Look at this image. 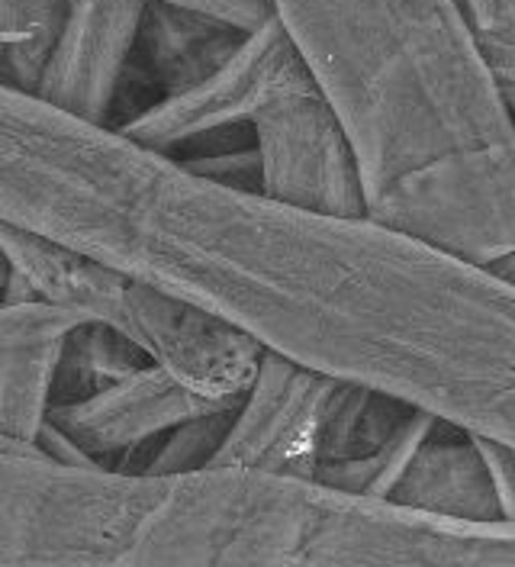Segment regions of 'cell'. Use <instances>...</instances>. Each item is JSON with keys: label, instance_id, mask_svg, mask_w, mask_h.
I'll use <instances>...</instances> for the list:
<instances>
[{"label": "cell", "instance_id": "cell-7", "mask_svg": "<svg viewBox=\"0 0 515 567\" xmlns=\"http://www.w3.org/2000/svg\"><path fill=\"white\" fill-rule=\"evenodd\" d=\"M336 384L322 371L261 352L251 384L233 406L213 467H245L312 484Z\"/></svg>", "mask_w": 515, "mask_h": 567}, {"label": "cell", "instance_id": "cell-14", "mask_svg": "<svg viewBox=\"0 0 515 567\" xmlns=\"http://www.w3.org/2000/svg\"><path fill=\"white\" fill-rule=\"evenodd\" d=\"M442 420L412 410L403 423L396 425V432L380 445L378 452L364 455L358 461H342V464H326L316 471L312 484L339 491V494H358V496H390V491L396 487V481L403 477L406 464L412 455L419 452V445L439 429Z\"/></svg>", "mask_w": 515, "mask_h": 567}, {"label": "cell", "instance_id": "cell-15", "mask_svg": "<svg viewBox=\"0 0 515 567\" xmlns=\"http://www.w3.org/2000/svg\"><path fill=\"white\" fill-rule=\"evenodd\" d=\"M233 406L194 416V420L172 429L168 435H162L155 452L145 458V464L136 467L138 474H190V471L213 467V458H216L223 435L229 429Z\"/></svg>", "mask_w": 515, "mask_h": 567}, {"label": "cell", "instance_id": "cell-8", "mask_svg": "<svg viewBox=\"0 0 515 567\" xmlns=\"http://www.w3.org/2000/svg\"><path fill=\"white\" fill-rule=\"evenodd\" d=\"M223 410L200 393L184 388L158 364H142L126 378H116L84 396L49 406L52 425L78 458L101 467H126L181 423Z\"/></svg>", "mask_w": 515, "mask_h": 567}, {"label": "cell", "instance_id": "cell-6", "mask_svg": "<svg viewBox=\"0 0 515 567\" xmlns=\"http://www.w3.org/2000/svg\"><path fill=\"white\" fill-rule=\"evenodd\" d=\"M297 65H303V59L275 17H268L255 30H245L236 49L200 81L158 97L116 130L165 155H177L209 136L248 133L258 101Z\"/></svg>", "mask_w": 515, "mask_h": 567}, {"label": "cell", "instance_id": "cell-5", "mask_svg": "<svg viewBox=\"0 0 515 567\" xmlns=\"http://www.w3.org/2000/svg\"><path fill=\"white\" fill-rule=\"evenodd\" d=\"M248 140L261 197L319 216H364L354 148L307 65L287 71L258 101Z\"/></svg>", "mask_w": 515, "mask_h": 567}, {"label": "cell", "instance_id": "cell-2", "mask_svg": "<svg viewBox=\"0 0 515 567\" xmlns=\"http://www.w3.org/2000/svg\"><path fill=\"white\" fill-rule=\"evenodd\" d=\"M312 484L245 467L138 474L0 452V567H293Z\"/></svg>", "mask_w": 515, "mask_h": 567}, {"label": "cell", "instance_id": "cell-19", "mask_svg": "<svg viewBox=\"0 0 515 567\" xmlns=\"http://www.w3.org/2000/svg\"><path fill=\"white\" fill-rule=\"evenodd\" d=\"M0 452H30V449H17V445H7V442H0Z\"/></svg>", "mask_w": 515, "mask_h": 567}, {"label": "cell", "instance_id": "cell-4", "mask_svg": "<svg viewBox=\"0 0 515 567\" xmlns=\"http://www.w3.org/2000/svg\"><path fill=\"white\" fill-rule=\"evenodd\" d=\"M293 567H515V523H471L312 484Z\"/></svg>", "mask_w": 515, "mask_h": 567}, {"label": "cell", "instance_id": "cell-16", "mask_svg": "<svg viewBox=\"0 0 515 567\" xmlns=\"http://www.w3.org/2000/svg\"><path fill=\"white\" fill-rule=\"evenodd\" d=\"M483 59L496 69L515 62V0H457Z\"/></svg>", "mask_w": 515, "mask_h": 567}, {"label": "cell", "instance_id": "cell-12", "mask_svg": "<svg viewBox=\"0 0 515 567\" xmlns=\"http://www.w3.org/2000/svg\"><path fill=\"white\" fill-rule=\"evenodd\" d=\"M62 339L0 349V442L35 449L49 406L55 403Z\"/></svg>", "mask_w": 515, "mask_h": 567}, {"label": "cell", "instance_id": "cell-11", "mask_svg": "<svg viewBox=\"0 0 515 567\" xmlns=\"http://www.w3.org/2000/svg\"><path fill=\"white\" fill-rule=\"evenodd\" d=\"M241 33L245 30L204 10L148 0L138 27L136 52H145L148 74L165 97L216 69L236 49Z\"/></svg>", "mask_w": 515, "mask_h": 567}, {"label": "cell", "instance_id": "cell-1", "mask_svg": "<svg viewBox=\"0 0 515 567\" xmlns=\"http://www.w3.org/2000/svg\"><path fill=\"white\" fill-rule=\"evenodd\" d=\"M354 148L364 216L477 268L515 255L513 101L457 0H268Z\"/></svg>", "mask_w": 515, "mask_h": 567}, {"label": "cell", "instance_id": "cell-3", "mask_svg": "<svg viewBox=\"0 0 515 567\" xmlns=\"http://www.w3.org/2000/svg\"><path fill=\"white\" fill-rule=\"evenodd\" d=\"M0 255L7 261L0 297L39 300L78 322L101 326L216 406H233L255 378L265 352L258 342L152 284L10 226H0Z\"/></svg>", "mask_w": 515, "mask_h": 567}, {"label": "cell", "instance_id": "cell-13", "mask_svg": "<svg viewBox=\"0 0 515 567\" xmlns=\"http://www.w3.org/2000/svg\"><path fill=\"white\" fill-rule=\"evenodd\" d=\"M71 0H0V84L33 94Z\"/></svg>", "mask_w": 515, "mask_h": 567}, {"label": "cell", "instance_id": "cell-18", "mask_svg": "<svg viewBox=\"0 0 515 567\" xmlns=\"http://www.w3.org/2000/svg\"><path fill=\"white\" fill-rule=\"evenodd\" d=\"M3 287H7V261H3V255H0V293H3Z\"/></svg>", "mask_w": 515, "mask_h": 567}, {"label": "cell", "instance_id": "cell-17", "mask_svg": "<svg viewBox=\"0 0 515 567\" xmlns=\"http://www.w3.org/2000/svg\"><path fill=\"white\" fill-rule=\"evenodd\" d=\"M78 326L62 310H52L39 300H7L0 297V349L7 346H27V342H45L62 339Z\"/></svg>", "mask_w": 515, "mask_h": 567}, {"label": "cell", "instance_id": "cell-10", "mask_svg": "<svg viewBox=\"0 0 515 567\" xmlns=\"http://www.w3.org/2000/svg\"><path fill=\"white\" fill-rule=\"evenodd\" d=\"M387 499L451 519L515 523V513H509L496 494L481 439L447 423H439V429L419 445Z\"/></svg>", "mask_w": 515, "mask_h": 567}, {"label": "cell", "instance_id": "cell-9", "mask_svg": "<svg viewBox=\"0 0 515 567\" xmlns=\"http://www.w3.org/2000/svg\"><path fill=\"white\" fill-rule=\"evenodd\" d=\"M145 3L148 0H71L65 23L35 78V97L78 120L110 126V113L136 55Z\"/></svg>", "mask_w": 515, "mask_h": 567}]
</instances>
